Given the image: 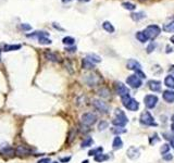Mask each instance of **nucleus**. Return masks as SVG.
<instances>
[{
  "mask_svg": "<svg viewBox=\"0 0 174 163\" xmlns=\"http://www.w3.org/2000/svg\"><path fill=\"white\" fill-rule=\"evenodd\" d=\"M144 35H145L146 39L147 40H152L155 39L156 37H158L160 35V33H161V29L156 24H152V25H149V26H147L144 31Z\"/></svg>",
  "mask_w": 174,
  "mask_h": 163,
  "instance_id": "f257e3e1",
  "label": "nucleus"
},
{
  "mask_svg": "<svg viewBox=\"0 0 174 163\" xmlns=\"http://www.w3.org/2000/svg\"><path fill=\"white\" fill-rule=\"evenodd\" d=\"M127 123V118L123 111H121L120 109L116 110V118L114 120H112V124L116 125L118 127H124Z\"/></svg>",
  "mask_w": 174,
  "mask_h": 163,
  "instance_id": "f03ea898",
  "label": "nucleus"
},
{
  "mask_svg": "<svg viewBox=\"0 0 174 163\" xmlns=\"http://www.w3.org/2000/svg\"><path fill=\"white\" fill-rule=\"evenodd\" d=\"M122 103L123 106L129 111H137L138 108H139V103L134 99V98H131V96H124L122 97Z\"/></svg>",
  "mask_w": 174,
  "mask_h": 163,
  "instance_id": "7ed1b4c3",
  "label": "nucleus"
},
{
  "mask_svg": "<svg viewBox=\"0 0 174 163\" xmlns=\"http://www.w3.org/2000/svg\"><path fill=\"white\" fill-rule=\"evenodd\" d=\"M141 122L145 125H148V126H157V123L155 122L152 115L150 114V112L148 111H145L143 112L141 115Z\"/></svg>",
  "mask_w": 174,
  "mask_h": 163,
  "instance_id": "20e7f679",
  "label": "nucleus"
},
{
  "mask_svg": "<svg viewBox=\"0 0 174 163\" xmlns=\"http://www.w3.org/2000/svg\"><path fill=\"white\" fill-rule=\"evenodd\" d=\"M96 120H97V116H96L94 113H90V112L84 113L83 115H82V123H83L85 126L94 125L96 123Z\"/></svg>",
  "mask_w": 174,
  "mask_h": 163,
  "instance_id": "39448f33",
  "label": "nucleus"
},
{
  "mask_svg": "<svg viewBox=\"0 0 174 163\" xmlns=\"http://www.w3.org/2000/svg\"><path fill=\"white\" fill-rule=\"evenodd\" d=\"M126 83L132 88H139L143 85V82H141V79L137 75H131V76H129V77L126 78Z\"/></svg>",
  "mask_w": 174,
  "mask_h": 163,
  "instance_id": "423d86ee",
  "label": "nucleus"
},
{
  "mask_svg": "<svg viewBox=\"0 0 174 163\" xmlns=\"http://www.w3.org/2000/svg\"><path fill=\"white\" fill-rule=\"evenodd\" d=\"M158 97L155 96V95H147L145 96V99H144V102H145V106L148 108V109H152L156 107V104L158 103Z\"/></svg>",
  "mask_w": 174,
  "mask_h": 163,
  "instance_id": "0eeeda50",
  "label": "nucleus"
},
{
  "mask_svg": "<svg viewBox=\"0 0 174 163\" xmlns=\"http://www.w3.org/2000/svg\"><path fill=\"white\" fill-rule=\"evenodd\" d=\"M93 104H94V107H95L97 110H99L100 112L107 113L109 110L108 104L104 101H102V100H99V99H94V100H93Z\"/></svg>",
  "mask_w": 174,
  "mask_h": 163,
  "instance_id": "6e6552de",
  "label": "nucleus"
},
{
  "mask_svg": "<svg viewBox=\"0 0 174 163\" xmlns=\"http://www.w3.org/2000/svg\"><path fill=\"white\" fill-rule=\"evenodd\" d=\"M116 90L118 95L121 96V98L124 96H129V89L125 85H123L122 83H116Z\"/></svg>",
  "mask_w": 174,
  "mask_h": 163,
  "instance_id": "1a4fd4ad",
  "label": "nucleus"
},
{
  "mask_svg": "<svg viewBox=\"0 0 174 163\" xmlns=\"http://www.w3.org/2000/svg\"><path fill=\"white\" fill-rule=\"evenodd\" d=\"M126 66H127V69H129V70H133V71H135V72H137V71H141V63H139L138 61H136V60H134V59H131V60H129V61H127V64H126Z\"/></svg>",
  "mask_w": 174,
  "mask_h": 163,
  "instance_id": "9d476101",
  "label": "nucleus"
},
{
  "mask_svg": "<svg viewBox=\"0 0 174 163\" xmlns=\"http://www.w3.org/2000/svg\"><path fill=\"white\" fill-rule=\"evenodd\" d=\"M148 87H149L150 90H152L155 93L161 91V83L159 81H155V79L149 81L148 82Z\"/></svg>",
  "mask_w": 174,
  "mask_h": 163,
  "instance_id": "9b49d317",
  "label": "nucleus"
},
{
  "mask_svg": "<svg viewBox=\"0 0 174 163\" xmlns=\"http://www.w3.org/2000/svg\"><path fill=\"white\" fill-rule=\"evenodd\" d=\"M139 155H141V152H139V150H138L137 148H135V147H131L129 150H127V157L132 160L137 159V158L139 157Z\"/></svg>",
  "mask_w": 174,
  "mask_h": 163,
  "instance_id": "f8f14e48",
  "label": "nucleus"
},
{
  "mask_svg": "<svg viewBox=\"0 0 174 163\" xmlns=\"http://www.w3.org/2000/svg\"><path fill=\"white\" fill-rule=\"evenodd\" d=\"M162 97L168 103H172V102H174V91L173 90H166L162 94Z\"/></svg>",
  "mask_w": 174,
  "mask_h": 163,
  "instance_id": "ddd939ff",
  "label": "nucleus"
},
{
  "mask_svg": "<svg viewBox=\"0 0 174 163\" xmlns=\"http://www.w3.org/2000/svg\"><path fill=\"white\" fill-rule=\"evenodd\" d=\"M163 29L168 33H174V17L170 19V21L163 25Z\"/></svg>",
  "mask_w": 174,
  "mask_h": 163,
  "instance_id": "4468645a",
  "label": "nucleus"
},
{
  "mask_svg": "<svg viewBox=\"0 0 174 163\" xmlns=\"http://www.w3.org/2000/svg\"><path fill=\"white\" fill-rule=\"evenodd\" d=\"M131 17H132V20L138 22V21H141V20H144V19H145V17H146V13L145 12L132 13V14H131Z\"/></svg>",
  "mask_w": 174,
  "mask_h": 163,
  "instance_id": "2eb2a0df",
  "label": "nucleus"
},
{
  "mask_svg": "<svg viewBox=\"0 0 174 163\" xmlns=\"http://www.w3.org/2000/svg\"><path fill=\"white\" fill-rule=\"evenodd\" d=\"M86 59L88 61H90L91 63H99V62L101 61L99 56H97L95 53H89V54H87Z\"/></svg>",
  "mask_w": 174,
  "mask_h": 163,
  "instance_id": "dca6fc26",
  "label": "nucleus"
},
{
  "mask_svg": "<svg viewBox=\"0 0 174 163\" xmlns=\"http://www.w3.org/2000/svg\"><path fill=\"white\" fill-rule=\"evenodd\" d=\"M164 84H166V87L174 89V77L173 76H172V75L166 76V77L164 78Z\"/></svg>",
  "mask_w": 174,
  "mask_h": 163,
  "instance_id": "f3484780",
  "label": "nucleus"
},
{
  "mask_svg": "<svg viewBox=\"0 0 174 163\" xmlns=\"http://www.w3.org/2000/svg\"><path fill=\"white\" fill-rule=\"evenodd\" d=\"M122 146H123V141H122V139H121L119 136H116V138L113 139L112 147H113L114 149H120V148H122Z\"/></svg>",
  "mask_w": 174,
  "mask_h": 163,
  "instance_id": "a211bd4d",
  "label": "nucleus"
},
{
  "mask_svg": "<svg viewBox=\"0 0 174 163\" xmlns=\"http://www.w3.org/2000/svg\"><path fill=\"white\" fill-rule=\"evenodd\" d=\"M102 27H104V29L106 31V32L108 33H114V26L110 23V22H108V21H106V22H104L102 23Z\"/></svg>",
  "mask_w": 174,
  "mask_h": 163,
  "instance_id": "6ab92c4d",
  "label": "nucleus"
},
{
  "mask_svg": "<svg viewBox=\"0 0 174 163\" xmlns=\"http://www.w3.org/2000/svg\"><path fill=\"white\" fill-rule=\"evenodd\" d=\"M0 152L4 155H12L14 153V150H13L11 147L4 146V148H0Z\"/></svg>",
  "mask_w": 174,
  "mask_h": 163,
  "instance_id": "aec40b11",
  "label": "nucleus"
},
{
  "mask_svg": "<svg viewBox=\"0 0 174 163\" xmlns=\"http://www.w3.org/2000/svg\"><path fill=\"white\" fill-rule=\"evenodd\" d=\"M17 153L19 155H26L29 153V150L27 148H25L24 146H19L17 148Z\"/></svg>",
  "mask_w": 174,
  "mask_h": 163,
  "instance_id": "412c9836",
  "label": "nucleus"
},
{
  "mask_svg": "<svg viewBox=\"0 0 174 163\" xmlns=\"http://www.w3.org/2000/svg\"><path fill=\"white\" fill-rule=\"evenodd\" d=\"M21 48V45H6L3 47V51H13V50H19Z\"/></svg>",
  "mask_w": 174,
  "mask_h": 163,
  "instance_id": "4be33fe9",
  "label": "nucleus"
},
{
  "mask_svg": "<svg viewBox=\"0 0 174 163\" xmlns=\"http://www.w3.org/2000/svg\"><path fill=\"white\" fill-rule=\"evenodd\" d=\"M48 36V33L46 32H35L32 34H27V37H47Z\"/></svg>",
  "mask_w": 174,
  "mask_h": 163,
  "instance_id": "5701e85b",
  "label": "nucleus"
},
{
  "mask_svg": "<svg viewBox=\"0 0 174 163\" xmlns=\"http://www.w3.org/2000/svg\"><path fill=\"white\" fill-rule=\"evenodd\" d=\"M62 42L64 44V45H66V46H72V45H74V42H75V39L73 38V37H64L62 39Z\"/></svg>",
  "mask_w": 174,
  "mask_h": 163,
  "instance_id": "b1692460",
  "label": "nucleus"
},
{
  "mask_svg": "<svg viewBox=\"0 0 174 163\" xmlns=\"http://www.w3.org/2000/svg\"><path fill=\"white\" fill-rule=\"evenodd\" d=\"M108 155H104V153H99V155H95V161L96 162H104L106 160H108Z\"/></svg>",
  "mask_w": 174,
  "mask_h": 163,
  "instance_id": "393cba45",
  "label": "nucleus"
},
{
  "mask_svg": "<svg viewBox=\"0 0 174 163\" xmlns=\"http://www.w3.org/2000/svg\"><path fill=\"white\" fill-rule=\"evenodd\" d=\"M93 138H90V137H87L86 139H84L83 141H82V143H81V147L82 148H85V147H89L93 145Z\"/></svg>",
  "mask_w": 174,
  "mask_h": 163,
  "instance_id": "a878e982",
  "label": "nucleus"
},
{
  "mask_svg": "<svg viewBox=\"0 0 174 163\" xmlns=\"http://www.w3.org/2000/svg\"><path fill=\"white\" fill-rule=\"evenodd\" d=\"M122 7L124 9H126V10H129V11H134L136 9V6L134 3H131V2H123Z\"/></svg>",
  "mask_w": 174,
  "mask_h": 163,
  "instance_id": "bb28decb",
  "label": "nucleus"
},
{
  "mask_svg": "<svg viewBox=\"0 0 174 163\" xmlns=\"http://www.w3.org/2000/svg\"><path fill=\"white\" fill-rule=\"evenodd\" d=\"M82 66H83V69H93L94 68V63L88 61L87 59H84L83 62H82Z\"/></svg>",
  "mask_w": 174,
  "mask_h": 163,
  "instance_id": "cd10ccee",
  "label": "nucleus"
},
{
  "mask_svg": "<svg viewBox=\"0 0 174 163\" xmlns=\"http://www.w3.org/2000/svg\"><path fill=\"white\" fill-rule=\"evenodd\" d=\"M102 147H99V148H96V149H93V150H90L89 152H88V155H99V153H101L102 152Z\"/></svg>",
  "mask_w": 174,
  "mask_h": 163,
  "instance_id": "c85d7f7f",
  "label": "nucleus"
},
{
  "mask_svg": "<svg viewBox=\"0 0 174 163\" xmlns=\"http://www.w3.org/2000/svg\"><path fill=\"white\" fill-rule=\"evenodd\" d=\"M136 38L141 41V42H146V41H147V39H146V37H145V35H144V33L143 32H137L136 33Z\"/></svg>",
  "mask_w": 174,
  "mask_h": 163,
  "instance_id": "c756f323",
  "label": "nucleus"
},
{
  "mask_svg": "<svg viewBox=\"0 0 174 163\" xmlns=\"http://www.w3.org/2000/svg\"><path fill=\"white\" fill-rule=\"evenodd\" d=\"M38 40H39V44H42V45H50L51 44V40L47 37H39Z\"/></svg>",
  "mask_w": 174,
  "mask_h": 163,
  "instance_id": "7c9ffc66",
  "label": "nucleus"
},
{
  "mask_svg": "<svg viewBox=\"0 0 174 163\" xmlns=\"http://www.w3.org/2000/svg\"><path fill=\"white\" fill-rule=\"evenodd\" d=\"M46 57H47V59H48V60H50V61H58V60H57V59H58V58H57V56H56V54H54V53H51V52H46Z\"/></svg>",
  "mask_w": 174,
  "mask_h": 163,
  "instance_id": "2f4dec72",
  "label": "nucleus"
},
{
  "mask_svg": "<svg viewBox=\"0 0 174 163\" xmlns=\"http://www.w3.org/2000/svg\"><path fill=\"white\" fill-rule=\"evenodd\" d=\"M169 150H170V146H169L168 143H166V145H163V146L161 147L160 152H161L162 155H166V152L168 153V152H169Z\"/></svg>",
  "mask_w": 174,
  "mask_h": 163,
  "instance_id": "473e14b6",
  "label": "nucleus"
},
{
  "mask_svg": "<svg viewBox=\"0 0 174 163\" xmlns=\"http://www.w3.org/2000/svg\"><path fill=\"white\" fill-rule=\"evenodd\" d=\"M126 130L125 128H122V127H116V128H112V133L114 134H122V133H125Z\"/></svg>",
  "mask_w": 174,
  "mask_h": 163,
  "instance_id": "72a5a7b5",
  "label": "nucleus"
},
{
  "mask_svg": "<svg viewBox=\"0 0 174 163\" xmlns=\"http://www.w3.org/2000/svg\"><path fill=\"white\" fill-rule=\"evenodd\" d=\"M107 127H108V123L104 122V121H101V122L99 123V125H98L99 130H106Z\"/></svg>",
  "mask_w": 174,
  "mask_h": 163,
  "instance_id": "f704fd0d",
  "label": "nucleus"
},
{
  "mask_svg": "<svg viewBox=\"0 0 174 163\" xmlns=\"http://www.w3.org/2000/svg\"><path fill=\"white\" fill-rule=\"evenodd\" d=\"M155 48H156V44H155V42H151V44H150V45L147 47V52H148V53L152 52L153 49H155Z\"/></svg>",
  "mask_w": 174,
  "mask_h": 163,
  "instance_id": "c9c22d12",
  "label": "nucleus"
},
{
  "mask_svg": "<svg viewBox=\"0 0 174 163\" xmlns=\"http://www.w3.org/2000/svg\"><path fill=\"white\" fill-rule=\"evenodd\" d=\"M99 95H100V96H104V97H108V96H109L108 89H101V90H99Z\"/></svg>",
  "mask_w": 174,
  "mask_h": 163,
  "instance_id": "e433bc0d",
  "label": "nucleus"
},
{
  "mask_svg": "<svg viewBox=\"0 0 174 163\" xmlns=\"http://www.w3.org/2000/svg\"><path fill=\"white\" fill-rule=\"evenodd\" d=\"M173 159V155H170V153H166V155H163V160L166 161H170V160Z\"/></svg>",
  "mask_w": 174,
  "mask_h": 163,
  "instance_id": "4c0bfd02",
  "label": "nucleus"
},
{
  "mask_svg": "<svg viewBox=\"0 0 174 163\" xmlns=\"http://www.w3.org/2000/svg\"><path fill=\"white\" fill-rule=\"evenodd\" d=\"M21 29L23 31H29V29H32V26L29 24H21Z\"/></svg>",
  "mask_w": 174,
  "mask_h": 163,
  "instance_id": "58836bf2",
  "label": "nucleus"
},
{
  "mask_svg": "<svg viewBox=\"0 0 174 163\" xmlns=\"http://www.w3.org/2000/svg\"><path fill=\"white\" fill-rule=\"evenodd\" d=\"M65 51H68V52H75L76 51V47H68V48H65Z\"/></svg>",
  "mask_w": 174,
  "mask_h": 163,
  "instance_id": "ea45409f",
  "label": "nucleus"
},
{
  "mask_svg": "<svg viewBox=\"0 0 174 163\" xmlns=\"http://www.w3.org/2000/svg\"><path fill=\"white\" fill-rule=\"evenodd\" d=\"M38 163H50V159L49 158H45V159H42L38 161Z\"/></svg>",
  "mask_w": 174,
  "mask_h": 163,
  "instance_id": "a19ab883",
  "label": "nucleus"
},
{
  "mask_svg": "<svg viewBox=\"0 0 174 163\" xmlns=\"http://www.w3.org/2000/svg\"><path fill=\"white\" fill-rule=\"evenodd\" d=\"M169 72L171 73V75L174 77V65H171L170 66V69H169Z\"/></svg>",
  "mask_w": 174,
  "mask_h": 163,
  "instance_id": "79ce46f5",
  "label": "nucleus"
},
{
  "mask_svg": "<svg viewBox=\"0 0 174 163\" xmlns=\"http://www.w3.org/2000/svg\"><path fill=\"white\" fill-rule=\"evenodd\" d=\"M70 157H68V158H62V159H60V161L61 162H68V161H70Z\"/></svg>",
  "mask_w": 174,
  "mask_h": 163,
  "instance_id": "37998d69",
  "label": "nucleus"
},
{
  "mask_svg": "<svg viewBox=\"0 0 174 163\" xmlns=\"http://www.w3.org/2000/svg\"><path fill=\"white\" fill-rule=\"evenodd\" d=\"M54 29H60V31H63V29L62 27H60L59 25H57V23H54Z\"/></svg>",
  "mask_w": 174,
  "mask_h": 163,
  "instance_id": "c03bdc74",
  "label": "nucleus"
},
{
  "mask_svg": "<svg viewBox=\"0 0 174 163\" xmlns=\"http://www.w3.org/2000/svg\"><path fill=\"white\" fill-rule=\"evenodd\" d=\"M170 40H171V42H172V44L174 45V35H173V36H171Z\"/></svg>",
  "mask_w": 174,
  "mask_h": 163,
  "instance_id": "a18cd8bd",
  "label": "nucleus"
},
{
  "mask_svg": "<svg viewBox=\"0 0 174 163\" xmlns=\"http://www.w3.org/2000/svg\"><path fill=\"white\" fill-rule=\"evenodd\" d=\"M171 146H172V148H174V139L171 140Z\"/></svg>",
  "mask_w": 174,
  "mask_h": 163,
  "instance_id": "49530a36",
  "label": "nucleus"
},
{
  "mask_svg": "<svg viewBox=\"0 0 174 163\" xmlns=\"http://www.w3.org/2000/svg\"><path fill=\"white\" fill-rule=\"evenodd\" d=\"M63 2H70V1H72V0H62Z\"/></svg>",
  "mask_w": 174,
  "mask_h": 163,
  "instance_id": "de8ad7c7",
  "label": "nucleus"
},
{
  "mask_svg": "<svg viewBox=\"0 0 174 163\" xmlns=\"http://www.w3.org/2000/svg\"><path fill=\"white\" fill-rule=\"evenodd\" d=\"M171 128H172V130H173V132H174V123H173V124H172V126H171Z\"/></svg>",
  "mask_w": 174,
  "mask_h": 163,
  "instance_id": "09e8293b",
  "label": "nucleus"
},
{
  "mask_svg": "<svg viewBox=\"0 0 174 163\" xmlns=\"http://www.w3.org/2000/svg\"><path fill=\"white\" fill-rule=\"evenodd\" d=\"M79 1H85V2H88L89 0H79Z\"/></svg>",
  "mask_w": 174,
  "mask_h": 163,
  "instance_id": "8fccbe9b",
  "label": "nucleus"
},
{
  "mask_svg": "<svg viewBox=\"0 0 174 163\" xmlns=\"http://www.w3.org/2000/svg\"><path fill=\"white\" fill-rule=\"evenodd\" d=\"M172 121H173V123H174V114L172 115Z\"/></svg>",
  "mask_w": 174,
  "mask_h": 163,
  "instance_id": "3c124183",
  "label": "nucleus"
},
{
  "mask_svg": "<svg viewBox=\"0 0 174 163\" xmlns=\"http://www.w3.org/2000/svg\"><path fill=\"white\" fill-rule=\"evenodd\" d=\"M83 163H88V161H87V160L86 161H83Z\"/></svg>",
  "mask_w": 174,
  "mask_h": 163,
  "instance_id": "603ef678",
  "label": "nucleus"
},
{
  "mask_svg": "<svg viewBox=\"0 0 174 163\" xmlns=\"http://www.w3.org/2000/svg\"><path fill=\"white\" fill-rule=\"evenodd\" d=\"M52 163H58V162H52Z\"/></svg>",
  "mask_w": 174,
  "mask_h": 163,
  "instance_id": "864d4df0",
  "label": "nucleus"
},
{
  "mask_svg": "<svg viewBox=\"0 0 174 163\" xmlns=\"http://www.w3.org/2000/svg\"><path fill=\"white\" fill-rule=\"evenodd\" d=\"M0 52H1V50H0Z\"/></svg>",
  "mask_w": 174,
  "mask_h": 163,
  "instance_id": "5fc2aeb1",
  "label": "nucleus"
}]
</instances>
